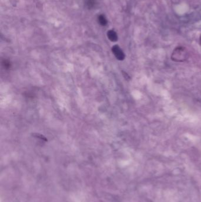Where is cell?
Segmentation results:
<instances>
[{
    "label": "cell",
    "mask_w": 201,
    "mask_h": 202,
    "mask_svg": "<svg viewBox=\"0 0 201 202\" xmlns=\"http://www.w3.org/2000/svg\"><path fill=\"white\" fill-rule=\"evenodd\" d=\"M189 57V53L187 48L184 46L176 47L171 55V59L175 62H184Z\"/></svg>",
    "instance_id": "1"
},
{
    "label": "cell",
    "mask_w": 201,
    "mask_h": 202,
    "mask_svg": "<svg viewBox=\"0 0 201 202\" xmlns=\"http://www.w3.org/2000/svg\"><path fill=\"white\" fill-rule=\"evenodd\" d=\"M112 52L116 56V57L119 60H123L125 58V54L121 50L120 47L118 45H115L112 47Z\"/></svg>",
    "instance_id": "2"
},
{
    "label": "cell",
    "mask_w": 201,
    "mask_h": 202,
    "mask_svg": "<svg viewBox=\"0 0 201 202\" xmlns=\"http://www.w3.org/2000/svg\"><path fill=\"white\" fill-rule=\"evenodd\" d=\"M107 36L110 40L111 41H116L118 39V35L113 30H109L107 32Z\"/></svg>",
    "instance_id": "3"
},
{
    "label": "cell",
    "mask_w": 201,
    "mask_h": 202,
    "mask_svg": "<svg viewBox=\"0 0 201 202\" xmlns=\"http://www.w3.org/2000/svg\"><path fill=\"white\" fill-rule=\"evenodd\" d=\"M98 20H99V23L102 26H106V25H107V19L106 18V17H105V15H100L99 17V18H98Z\"/></svg>",
    "instance_id": "4"
},
{
    "label": "cell",
    "mask_w": 201,
    "mask_h": 202,
    "mask_svg": "<svg viewBox=\"0 0 201 202\" xmlns=\"http://www.w3.org/2000/svg\"><path fill=\"white\" fill-rule=\"evenodd\" d=\"M94 0H87V5L89 8H92L94 6Z\"/></svg>",
    "instance_id": "5"
},
{
    "label": "cell",
    "mask_w": 201,
    "mask_h": 202,
    "mask_svg": "<svg viewBox=\"0 0 201 202\" xmlns=\"http://www.w3.org/2000/svg\"><path fill=\"white\" fill-rule=\"evenodd\" d=\"M199 42H200V44L201 45V36L200 37V39H199Z\"/></svg>",
    "instance_id": "6"
}]
</instances>
